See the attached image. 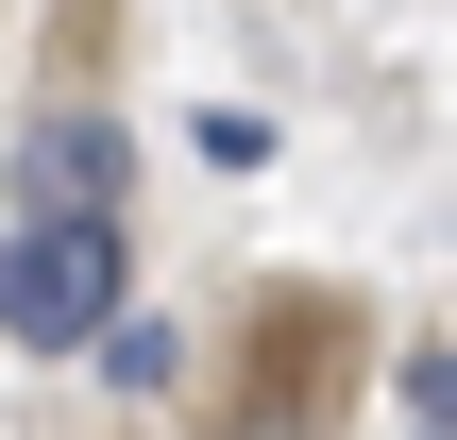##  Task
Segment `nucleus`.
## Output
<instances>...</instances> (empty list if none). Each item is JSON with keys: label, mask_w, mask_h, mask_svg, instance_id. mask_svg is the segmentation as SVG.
Instances as JSON below:
<instances>
[{"label": "nucleus", "mask_w": 457, "mask_h": 440, "mask_svg": "<svg viewBox=\"0 0 457 440\" xmlns=\"http://www.w3.org/2000/svg\"><path fill=\"white\" fill-rule=\"evenodd\" d=\"M119 305H136L119 220H17V237H0V339L85 356V339H119Z\"/></svg>", "instance_id": "nucleus-1"}, {"label": "nucleus", "mask_w": 457, "mask_h": 440, "mask_svg": "<svg viewBox=\"0 0 457 440\" xmlns=\"http://www.w3.org/2000/svg\"><path fill=\"white\" fill-rule=\"evenodd\" d=\"M322 373H339V322H322V305H271V322H254V356H237L220 440H322Z\"/></svg>", "instance_id": "nucleus-2"}, {"label": "nucleus", "mask_w": 457, "mask_h": 440, "mask_svg": "<svg viewBox=\"0 0 457 440\" xmlns=\"http://www.w3.org/2000/svg\"><path fill=\"white\" fill-rule=\"evenodd\" d=\"M17 187H34V220H119V119H51L17 153Z\"/></svg>", "instance_id": "nucleus-3"}, {"label": "nucleus", "mask_w": 457, "mask_h": 440, "mask_svg": "<svg viewBox=\"0 0 457 440\" xmlns=\"http://www.w3.org/2000/svg\"><path fill=\"white\" fill-rule=\"evenodd\" d=\"M407 424H424V440H457V356H424V373H407Z\"/></svg>", "instance_id": "nucleus-4"}]
</instances>
